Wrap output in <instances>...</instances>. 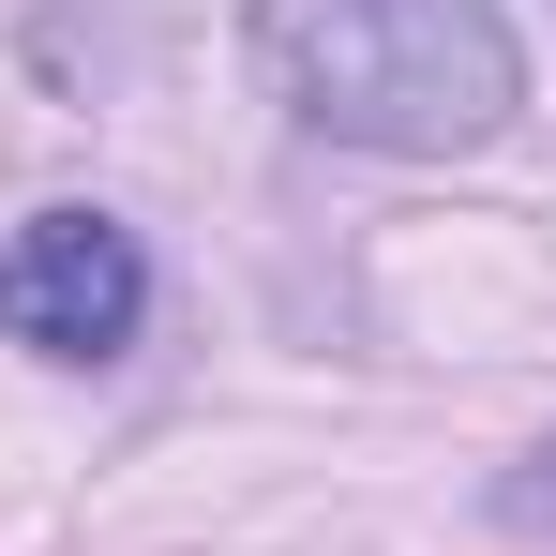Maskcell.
<instances>
[{"label": "cell", "instance_id": "3", "mask_svg": "<svg viewBox=\"0 0 556 556\" xmlns=\"http://www.w3.org/2000/svg\"><path fill=\"white\" fill-rule=\"evenodd\" d=\"M496 527H556V437L511 466V481H496Z\"/></svg>", "mask_w": 556, "mask_h": 556}, {"label": "cell", "instance_id": "1", "mask_svg": "<svg viewBox=\"0 0 556 556\" xmlns=\"http://www.w3.org/2000/svg\"><path fill=\"white\" fill-rule=\"evenodd\" d=\"M241 46L301 136L391 166L496 151L527 105V46L496 0H241Z\"/></svg>", "mask_w": 556, "mask_h": 556}, {"label": "cell", "instance_id": "2", "mask_svg": "<svg viewBox=\"0 0 556 556\" xmlns=\"http://www.w3.org/2000/svg\"><path fill=\"white\" fill-rule=\"evenodd\" d=\"M0 331H15L30 362H61V376H105L136 331H151V256H136V226L91 211V195L0 226Z\"/></svg>", "mask_w": 556, "mask_h": 556}]
</instances>
